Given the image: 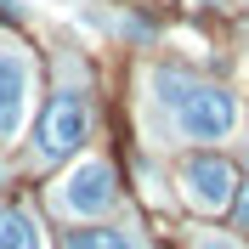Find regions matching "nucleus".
<instances>
[{
    "mask_svg": "<svg viewBox=\"0 0 249 249\" xmlns=\"http://www.w3.org/2000/svg\"><path fill=\"white\" fill-rule=\"evenodd\" d=\"M181 193H187V204L198 215H221L232 204V193H238V176H232V164L221 153H193L181 164Z\"/></svg>",
    "mask_w": 249,
    "mask_h": 249,
    "instance_id": "20e7f679",
    "label": "nucleus"
},
{
    "mask_svg": "<svg viewBox=\"0 0 249 249\" xmlns=\"http://www.w3.org/2000/svg\"><path fill=\"white\" fill-rule=\"evenodd\" d=\"M85 130H91V108H85V96H79V91H57V96L46 102V113H40L34 147H40V159H46V164H57V159L79 153Z\"/></svg>",
    "mask_w": 249,
    "mask_h": 249,
    "instance_id": "f03ea898",
    "label": "nucleus"
},
{
    "mask_svg": "<svg viewBox=\"0 0 249 249\" xmlns=\"http://www.w3.org/2000/svg\"><path fill=\"white\" fill-rule=\"evenodd\" d=\"M113 198H119V187H113V164H108V159H85V164H74L68 181L57 187V210H62V215H79V221L108 215Z\"/></svg>",
    "mask_w": 249,
    "mask_h": 249,
    "instance_id": "7ed1b4c3",
    "label": "nucleus"
},
{
    "mask_svg": "<svg viewBox=\"0 0 249 249\" xmlns=\"http://www.w3.org/2000/svg\"><path fill=\"white\" fill-rule=\"evenodd\" d=\"M232 215H238V227L249 232V187H238V193H232Z\"/></svg>",
    "mask_w": 249,
    "mask_h": 249,
    "instance_id": "6e6552de",
    "label": "nucleus"
},
{
    "mask_svg": "<svg viewBox=\"0 0 249 249\" xmlns=\"http://www.w3.org/2000/svg\"><path fill=\"white\" fill-rule=\"evenodd\" d=\"M0 249H46V244H40V227H34L29 210L0 204Z\"/></svg>",
    "mask_w": 249,
    "mask_h": 249,
    "instance_id": "423d86ee",
    "label": "nucleus"
},
{
    "mask_svg": "<svg viewBox=\"0 0 249 249\" xmlns=\"http://www.w3.org/2000/svg\"><path fill=\"white\" fill-rule=\"evenodd\" d=\"M0 17H23V12H17V0H0Z\"/></svg>",
    "mask_w": 249,
    "mask_h": 249,
    "instance_id": "1a4fd4ad",
    "label": "nucleus"
},
{
    "mask_svg": "<svg viewBox=\"0 0 249 249\" xmlns=\"http://www.w3.org/2000/svg\"><path fill=\"white\" fill-rule=\"evenodd\" d=\"M29 113V62L0 46V136H17Z\"/></svg>",
    "mask_w": 249,
    "mask_h": 249,
    "instance_id": "39448f33",
    "label": "nucleus"
},
{
    "mask_svg": "<svg viewBox=\"0 0 249 249\" xmlns=\"http://www.w3.org/2000/svg\"><path fill=\"white\" fill-rule=\"evenodd\" d=\"M68 249H142L130 232H108V227H85V232H68Z\"/></svg>",
    "mask_w": 249,
    "mask_h": 249,
    "instance_id": "0eeeda50",
    "label": "nucleus"
},
{
    "mask_svg": "<svg viewBox=\"0 0 249 249\" xmlns=\"http://www.w3.org/2000/svg\"><path fill=\"white\" fill-rule=\"evenodd\" d=\"M153 91L159 102L176 113V130L187 142H227L238 124V96L221 91V85H198V79L187 74H170V68H159L153 74Z\"/></svg>",
    "mask_w": 249,
    "mask_h": 249,
    "instance_id": "f257e3e1",
    "label": "nucleus"
},
{
    "mask_svg": "<svg viewBox=\"0 0 249 249\" xmlns=\"http://www.w3.org/2000/svg\"><path fill=\"white\" fill-rule=\"evenodd\" d=\"M244 159H249V153H244Z\"/></svg>",
    "mask_w": 249,
    "mask_h": 249,
    "instance_id": "9d476101",
    "label": "nucleus"
}]
</instances>
